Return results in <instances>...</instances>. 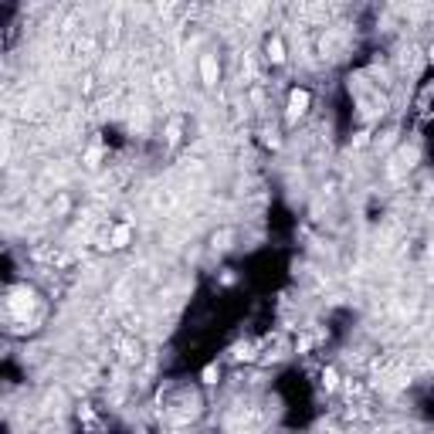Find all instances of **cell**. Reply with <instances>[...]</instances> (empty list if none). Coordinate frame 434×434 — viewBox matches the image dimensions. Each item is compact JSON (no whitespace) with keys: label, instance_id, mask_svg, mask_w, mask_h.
<instances>
[{"label":"cell","instance_id":"6da1fadb","mask_svg":"<svg viewBox=\"0 0 434 434\" xmlns=\"http://www.w3.org/2000/svg\"><path fill=\"white\" fill-rule=\"evenodd\" d=\"M217 58L214 55H204L200 58V78H204V85H217Z\"/></svg>","mask_w":434,"mask_h":434},{"label":"cell","instance_id":"7a4b0ae2","mask_svg":"<svg viewBox=\"0 0 434 434\" xmlns=\"http://www.w3.org/2000/svg\"><path fill=\"white\" fill-rule=\"evenodd\" d=\"M309 105V92H292V102H288V119H295V115H302Z\"/></svg>","mask_w":434,"mask_h":434},{"label":"cell","instance_id":"3957f363","mask_svg":"<svg viewBox=\"0 0 434 434\" xmlns=\"http://www.w3.org/2000/svg\"><path fill=\"white\" fill-rule=\"evenodd\" d=\"M126 241H129V227H115V234H112V248H126Z\"/></svg>","mask_w":434,"mask_h":434},{"label":"cell","instance_id":"277c9868","mask_svg":"<svg viewBox=\"0 0 434 434\" xmlns=\"http://www.w3.org/2000/svg\"><path fill=\"white\" fill-rule=\"evenodd\" d=\"M268 58H271V61H281V58H285V55H281V41H278V38L268 41Z\"/></svg>","mask_w":434,"mask_h":434},{"label":"cell","instance_id":"5b68a950","mask_svg":"<svg viewBox=\"0 0 434 434\" xmlns=\"http://www.w3.org/2000/svg\"><path fill=\"white\" fill-rule=\"evenodd\" d=\"M217 366H207V370H204V383H217Z\"/></svg>","mask_w":434,"mask_h":434}]
</instances>
